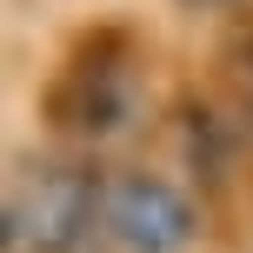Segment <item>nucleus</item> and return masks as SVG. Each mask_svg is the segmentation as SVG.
Here are the masks:
<instances>
[{
    "instance_id": "obj_2",
    "label": "nucleus",
    "mask_w": 253,
    "mask_h": 253,
    "mask_svg": "<svg viewBox=\"0 0 253 253\" xmlns=\"http://www.w3.org/2000/svg\"><path fill=\"white\" fill-rule=\"evenodd\" d=\"M87 180H74V173H40V193H34V207H13V227L20 233H34L40 247H60V240H74L80 227H87ZM13 233V240H20Z\"/></svg>"
},
{
    "instance_id": "obj_1",
    "label": "nucleus",
    "mask_w": 253,
    "mask_h": 253,
    "mask_svg": "<svg viewBox=\"0 0 253 253\" xmlns=\"http://www.w3.org/2000/svg\"><path fill=\"white\" fill-rule=\"evenodd\" d=\"M114 233L126 247H140V253H173V247H187L193 220H187V207L173 200V187H160V180H126L114 193Z\"/></svg>"
}]
</instances>
